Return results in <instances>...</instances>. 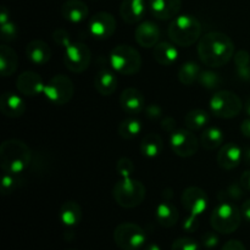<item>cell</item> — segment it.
Wrapping results in <instances>:
<instances>
[{
	"label": "cell",
	"mask_w": 250,
	"mask_h": 250,
	"mask_svg": "<svg viewBox=\"0 0 250 250\" xmlns=\"http://www.w3.org/2000/svg\"><path fill=\"white\" fill-rule=\"evenodd\" d=\"M198 56L208 67L219 68L234 56V43L227 34L209 32L199 39Z\"/></svg>",
	"instance_id": "1"
},
{
	"label": "cell",
	"mask_w": 250,
	"mask_h": 250,
	"mask_svg": "<svg viewBox=\"0 0 250 250\" xmlns=\"http://www.w3.org/2000/svg\"><path fill=\"white\" fill-rule=\"evenodd\" d=\"M32 161L29 146L20 139H7L0 146V166L5 173L19 176Z\"/></svg>",
	"instance_id": "2"
},
{
	"label": "cell",
	"mask_w": 250,
	"mask_h": 250,
	"mask_svg": "<svg viewBox=\"0 0 250 250\" xmlns=\"http://www.w3.org/2000/svg\"><path fill=\"white\" fill-rule=\"evenodd\" d=\"M202 23L192 15H178L171 21L167 36L175 45L187 48L202 38Z\"/></svg>",
	"instance_id": "3"
},
{
	"label": "cell",
	"mask_w": 250,
	"mask_h": 250,
	"mask_svg": "<svg viewBox=\"0 0 250 250\" xmlns=\"http://www.w3.org/2000/svg\"><path fill=\"white\" fill-rule=\"evenodd\" d=\"M181 203L183 209L188 212V217L183 222V229L192 233L199 226V216L207 210L209 199L202 188L192 186L183 190Z\"/></svg>",
	"instance_id": "4"
},
{
	"label": "cell",
	"mask_w": 250,
	"mask_h": 250,
	"mask_svg": "<svg viewBox=\"0 0 250 250\" xmlns=\"http://www.w3.org/2000/svg\"><path fill=\"white\" fill-rule=\"evenodd\" d=\"M146 186L138 180L128 177L121 178L112 189V197L117 205L124 209H133L139 207L146 199Z\"/></svg>",
	"instance_id": "5"
},
{
	"label": "cell",
	"mask_w": 250,
	"mask_h": 250,
	"mask_svg": "<svg viewBox=\"0 0 250 250\" xmlns=\"http://www.w3.org/2000/svg\"><path fill=\"white\" fill-rule=\"evenodd\" d=\"M109 63L115 72L132 76L142 68V56L133 46L120 44L110 51Z\"/></svg>",
	"instance_id": "6"
},
{
	"label": "cell",
	"mask_w": 250,
	"mask_h": 250,
	"mask_svg": "<svg viewBox=\"0 0 250 250\" xmlns=\"http://www.w3.org/2000/svg\"><path fill=\"white\" fill-rule=\"evenodd\" d=\"M241 209L232 203H220L212 210L210 216L211 227L221 234H231L239 229L242 224Z\"/></svg>",
	"instance_id": "7"
},
{
	"label": "cell",
	"mask_w": 250,
	"mask_h": 250,
	"mask_svg": "<svg viewBox=\"0 0 250 250\" xmlns=\"http://www.w3.org/2000/svg\"><path fill=\"white\" fill-rule=\"evenodd\" d=\"M209 107L211 114L219 119H233L241 114L243 103L236 93L231 90H220L211 97Z\"/></svg>",
	"instance_id": "8"
},
{
	"label": "cell",
	"mask_w": 250,
	"mask_h": 250,
	"mask_svg": "<svg viewBox=\"0 0 250 250\" xmlns=\"http://www.w3.org/2000/svg\"><path fill=\"white\" fill-rule=\"evenodd\" d=\"M114 242L121 250H139L146 244V233L139 225L124 222L115 229Z\"/></svg>",
	"instance_id": "9"
},
{
	"label": "cell",
	"mask_w": 250,
	"mask_h": 250,
	"mask_svg": "<svg viewBox=\"0 0 250 250\" xmlns=\"http://www.w3.org/2000/svg\"><path fill=\"white\" fill-rule=\"evenodd\" d=\"M44 95L54 105H65L75 94L72 80L65 75H55L49 80L44 88Z\"/></svg>",
	"instance_id": "10"
},
{
	"label": "cell",
	"mask_w": 250,
	"mask_h": 250,
	"mask_svg": "<svg viewBox=\"0 0 250 250\" xmlns=\"http://www.w3.org/2000/svg\"><path fill=\"white\" fill-rule=\"evenodd\" d=\"M92 51L84 43H71L65 48L63 53V63L71 72L82 73L89 67Z\"/></svg>",
	"instance_id": "11"
},
{
	"label": "cell",
	"mask_w": 250,
	"mask_h": 250,
	"mask_svg": "<svg viewBox=\"0 0 250 250\" xmlns=\"http://www.w3.org/2000/svg\"><path fill=\"white\" fill-rule=\"evenodd\" d=\"M170 146L180 158H190L198 153L199 141L190 129L178 128L170 133Z\"/></svg>",
	"instance_id": "12"
},
{
	"label": "cell",
	"mask_w": 250,
	"mask_h": 250,
	"mask_svg": "<svg viewBox=\"0 0 250 250\" xmlns=\"http://www.w3.org/2000/svg\"><path fill=\"white\" fill-rule=\"evenodd\" d=\"M88 31L95 39H107L116 31V20L110 12L100 11L90 17Z\"/></svg>",
	"instance_id": "13"
},
{
	"label": "cell",
	"mask_w": 250,
	"mask_h": 250,
	"mask_svg": "<svg viewBox=\"0 0 250 250\" xmlns=\"http://www.w3.org/2000/svg\"><path fill=\"white\" fill-rule=\"evenodd\" d=\"M16 88L21 94L33 98L44 93L45 83L41 75L34 71H24L17 77Z\"/></svg>",
	"instance_id": "14"
},
{
	"label": "cell",
	"mask_w": 250,
	"mask_h": 250,
	"mask_svg": "<svg viewBox=\"0 0 250 250\" xmlns=\"http://www.w3.org/2000/svg\"><path fill=\"white\" fill-rule=\"evenodd\" d=\"M182 0H149L148 9L154 17L161 21L173 20L178 16Z\"/></svg>",
	"instance_id": "15"
},
{
	"label": "cell",
	"mask_w": 250,
	"mask_h": 250,
	"mask_svg": "<svg viewBox=\"0 0 250 250\" xmlns=\"http://www.w3.org/2000/svg\"><path fill=\"white\" fill-rule=\"evenodd\" d=\"M120 106L127 115L134 116L146 109V98L137 88H126L120 95Z\"/></svg>",
	"instance_id": "16"
},
{
	"label": "cell",
	"mask_w": 250,
	"mask_h": 250,
	"mask_svg": "<svg viewBox=\"0 0 250 250\" xmlns=\"http://www.w3.org/2000/svg\"><path fill=\"white\" fill-rule=\"evenodd\" d=\"M243 161V150L236 143H227L220 148L217 154V165L224 170H233Z\"/></svg>",
	"instance_id": "17"
},
{
	"label": "cell",
	"mask_w": 250,
	"mask_h": 250,
	"mask_svg": "<svg viewBox=\"0 0 250 250\" xmlns=\"http://www.w3.org/2000/svg\"><path fill=\"white\" fill-rule=\"evenodd\" d=\"M136 42L142 48H154L160 39V28L153 21H144L134 32Z\"/></svg>",
	"instance_id": "18"
},
{
	"label": "cell",
	"mask_w": 250,
	"mask_h": 250,
	"mask_svg": "<svg viewBox=\"0 0 250 250\" xmlns=\"http://www.w3.org/2000/svg\"><path fill=\"white\" fill-rule=\"evenodd\" d=\"M0 111L10 119L21 117L26 111V104L23 99L16 93L5 92L0 97Z\"/></svg>",
	"instance_id": "19"
},
{
	"label": "cell",
	"mask_w": 250,
	"mask_h": 250,
	"mask_svg": "<svg viewBox=\"0 0 250 250\" xmlns=\"http://www.w3.org/2000/svg\"><path fill=\"white\" fill-rule=\"evenodd\" d=\"M146 0H124L120 6V15L126 23H137L146 16Z\"/></svg>",
	"instance_id": "20"
},
{
	"label": "cell",
	"mask_w": 250,
	"mask_h": 250,
	"mask_svg": "<svg viewBox=\"0 0 250 250\" xmlns=\"http://www.w3.org/2000/svg\"><path fill=\"white\" fill-rule=\"evenodd\" d=\"M60 14L66 21L71 23H81L88 19L89 9L82 0H66L61 5Z\"/></svg>",
	"instance_id": "21"
},
{
	"label": "cell",
	"mask_w": 250,
	"mask_h": 250,
	"mask_svg": "<svg viewBox=\"0 0 250 250\" xmlns=\"http://www.w3.org/2000/svg\"><path fill=\"white\" fill-rule=\"evenodd\" d=\"M119 80H117L115 71L112 72L109 68H102L98 71L94 78V87L97 92L103 97H109L117 89Z\"/></svg>",
	"instance_id": "22"
},
{
	"label": "cell",
	"mask_w": 250,
	"mask_h": 250,
	"mask_svg": "<svg viewBox=\"0 0 250 250\" xmlns=\"http://www.w3.org/2000/svg\"><path fill=\"white\" fill-rule=\"evenodd\" d=\"M26 55L34 65H45L51 58V49L42 39H34L27 44Z\"/></svg>",
	"instance_id": "23"
},
{
	"label": "cell",
	"mask_w": 250,
	"mask_h": 250,
	"mask_svg": "<svg viewBox=\"0 0 250 250\" xmlns=\"http://www.w3.org/2000/svg\"><path fill=\"white\" fill-rule=\"evenodd\" d=\"M155 217L160 226L165 227V229H171L178 222L180 214H178L177 208L170 200H163L156 207Z\"/></svg>",
	"instance_id": "24"
},
{
	"label": "cell",
	"mask_w": 250,
	"mask_h": 250,
	"mask_svg": "<svg viewBox=\"0 0 250 250\" xmlns=\"http://www.w3.org/2000/svg\"><path fill=\"white\" fill-rule=\"evenodd\" d=\"M59 219L61 224L66 227H75L82 220V208L77 202L68 200L60 207L59 210Z\"/></svg>",
	"instance_id": "25"
},
{
	"label": "cell",
	"mask_w": 250,
	"mask_h": 250,
	"mask_svg": "<svg viewBox=\"0 0 250 250\" xmlns=\"http://www.w3.org/2000/svg\"><path fill=\"white\" fill-rule=\"evenodd\" d=\"M153 55L161 66H172L178 59V50L173 43L161 42L154 46Z\"/></svg>",
	"instance_id": "26"
},
{
	"label": "cell",
	"mask_w": 250,
	"mask_h": 250,
	"mask_svg": "<svg viewBox=\"0 0 250 250\" xmlns=\"http://www.w3.org/2000/svg\"><path fill=\"white\" fill-rule=\"evenodd\" d=\"M19 66V56L11 46L2 44L0 46V72L2 77L14 75Z\"/></svg>",
	"instance_id": "27"
},
{
	"label": "cell",
	"mask_w": 250,
	"mask_h": 250,
	"mask_svg": "<svg viewBox=\"0 0 250 250\" xmlns=\"http://www.w3.org/2000/svg\"><path fill=\"white\" fill-rule=\"evenodd\" d=\"M139 149H141L142 155L146 156V158H158V156L163 153L164 141L159 134L149 133L142 139Z\"/></svg>",
	"instance_id": "28"
},
{
	"label": "cell",
	"mask_w": 250,
	"mask_h": 250,
	"mask_svg": "<svg viewBox=\"0 0 250 250\" xmlns=\"http://www.w3.org/2000/svg\"><path fill=\"white\" fill-rule=\"evenodd\" d=\"M225 141V134L221 128L215 126H209L203 131L200 137V144L207 150H215L221 148Z\"/></svg>",
	"instance_id": "29"
},
{
	"label": "cell",
	"mask_w": 250,
	"mask_h": 250,
	"mask_svg": "<svg viewBox=\"0 0 250 250\" xmlns=\"http://www.w3.org/2000/svg\"><path fill=\"white\" fill-rule=\"evenodd\" d=\"M200 72V66L198 65L194 61H186L182 65L180 66L177 72V78L183 85H193L195 83V81H198L199 78Z\"/></svg>",
	"instance_id": "30"
},
{
	"label": "cell",
	"mask_w": 250,
	"mask_h": 250,
	"mask_svg": "<svg viewBox=\"0 0 250 250\" xmlns=\"http://www.w3.org/2000/svg\"><path fill=\"white\" fill-rule=\"evenodd\" d=\"M210 121V115L203 109H194L187 112L185 116V125L186 128L190 131H198L202 129L203 127L207 126Z\"/></svg>",
	"instance_id": "31"
},
{
	"label": "cell",
	"mask_w": 250,
	"mask_h": 250,
	"mask_svg": "<svg viewBox=\"0 0 250 250\" xmlns=\"http://www.w3.org/2000/svg\"><path fill=\"white\" fill-rule=\"evenodd\" d=\"M142 132V122L136 117L131 116L125 119L117 127V133L122 139H133Z\"/></svg>",
	"instance_id": "32"
},
{
	"label": "cell",
	"mask_w": 250,
	"mask_h": 250,
	"mask_svg": "<svg viewBox=\"0 0 250 250\" xmlns=\"http://www.w3.org/2000/svg\"><path fill=\"white\" fill-rule=\"evenodd\" d=\"M198 82H199V84L202 85L203 88H205V89L215 90V89H219V88L221 87L224 81H222L221 76H220L217 72H215V71L205 70L200 72L199 78H198Z\"/></svg>",
	"instance_id": "33"
},
{
	"label": "cell",
	"mask_w": 250,
	"mask_h": 250,
	"mask_svg": "<svg viewBox=\"0 0 250 250\" xmlns=\"http://www.w3.org/2000/svg\"><path fill=\"white\" fill-rule=\"evenodd\" d=\"M243 187L241 185H229L219 193L220 203H231V200L241 199L243 195Z\"/></svg>",
	"instance_id": "34"
},
{
	"label": "cell",
	"mask_w": 250,
	"mask_h": 250,
	"mask_svg": "<svg viewBox=\"0 0 250 250\" xmlns=\"http://www.w3.org/2000/svg\"><path fill=\"white\" fill-rule=\"evenodd\" d=\"M171 250H202V247L199 242L190 237H180L173 241Z\"/></svg>",
	"instance_id": "35"
},
{
	"label": "cell",
	"mask_w": 250,
	"mask_h": 250,
	"mask_svg": "<svg viewBox=\"0 0 250 250\" xmlns=\"http://www.w3.org/2000/svg\"><path fill=\"white\" fill-rule=\"evenodd\" d=\"M0 34H1L0 38H1V41L4 43H10V42H14L17 38V36H19V28L10 20V21L1 24V27H0Z\"/></svg>",
	"instance_id": "36"
},
{
	"label": "cell",
	"mask_w": 250,
	"mask_h": 250,
	"mask_svg": "<svg viewBox=\"0 0 250 250\" xmlns=\"http://www.w3.org/2000/svg\"><path fill=\"white\" fill-rule=\"evenodd\" d=\"M116 172L121 178H128L134 172V164L131 159L121 158L116 163Z\"/></svg>",
	"instance_id": "37"
},
{
	"label": "cell",
	"mask_w": 250,
	"mask_h": 250,
	"mask_svg": "<svg viewBox=\"0 0 250 250\" xmlns=\"http://www.w3.org/2000/svg\"><path fill=\"white\" fill-rule=\"evenodd\" d=\"M17 187H19V181H17L16 176L4 172V175H2V178H1L2 195L11 194V193L14 192Z\"/></svg>",
	"instance_id": "38"
},
{
	"label": "cell",
	"mask_w": 250,
	"mask_h": 250,
	"mask_svg": "<svg viewBox=\"0 0 250 250\" xmlns=\"http://www.w3.org/2000/svg\"><path fill=\"white\" fill-rule=\"evenodd\" d=\"M53 39L59 46H61V48H63V49L67 48V46L72 43V42H71L70 33H68V32L63 28L55 29L53 33Z\"/></svg>",
	"instance_id": "39"
},
{
	"label": "cell",
	"mask_w": 250,
	"mask_h": 250,
	"mask_svg": "<svg viewBox=\"0 0 250 250\" xmlns=\"http://www.w3.org/2000/svg\"><path fill=\"white\" fill-rule=\"evenodd\" d=\"M219 236L215 232H207L202 236V246L207 249H214L219 246Z\"/></svg>",
	"instance_id": "40"
},
{
	"label": "cell",
	"mask_w": 250,
	"mask_h": 250,
	"mask_svg": "<svg viewBox=\"0 0 250 250\" xmlns=\"http://www.w3.org/2000/svg\"><path fill=\"white\" fill-rule=\"evenodd\" d=\"M236 68L246 67L250 65V54L247 50H239L233 56Z\"/></svg>",
	"instance_id": "41"
},
{
	"label": "cell",
	"mask_w": 250,
	"mask_h": 250,
	"mask_svg": "<svg viewBox=\"0 0 250 250\" xmlns=\"http://www.w3.org/2000/svg\"><path fill=\"white\" fill-rule=\"evenodd\" d=\"M146 115L148 119L150 120H158L160 119L161 115H163V109L160 107V105L158 104H150L146 107Z\"/></svg>",
	"instance_id": "42"
},
{
	"label": "cell",
	"mask_w": 250,
	"mask_h": 250,
	"mask_svg": "<svg viewBox=\"0 0 250 250\" xmlns=\"http://www.w3.org/2000/svg\"><path fill=\"white\" fill-rule=\"evenodd\" d=\"M176 121L173 117L171 116H166L165 119H163V121H161V128L164 129V131L168 132V133H172L173 131H176Z\"/></svg>",
	"instance_id": "43"
},
{
	"label": "cell",
	"mask_w": 250,
	"mask_h": 250,
	"mask_svg": "<svg viewBox=\"0 0 250 250\" xmlns=\"http://www.w3.org/2000/svg\"><path fill=\"white\" fill-rule=\"evenodd\" d=\"M221 250H247V249L241 241H237V239H231V241L226 242V243L222 246Z\"/></svg>",
	"instance_id": "44"
},
{
	"label": "cell",
	"mask_w": 250,
	"mask_h": 250,
	"mask_svg": "<svg viewBox=\"0 0 250 250\" xmlns=\"http://www.w3.org/2000/svg\"><path fill=\"white\" fill-rule=\"evenodd\" d=\"M239 185L243 187L244 190L250 192V170L242 173L241 178H239Z\"/></svg>",
	"instance_id": "45"
},
{
	"label": "cell",
	"mask_w": 250,
	"mask_h": 250,
	"mask_svg": "<svg viewBox=\"0 0 250 250\" xmlns=\"http://www.w3.org/2000/svg\"><path fill=\"white\" fill-rule=\"evenodd\" d=\"M236 70H237V75H238V77L241 78L242 81L249 82L250 81V65L246 66V67L236 68Z\"/></svg>",
	"instance_id": "46"
},
{
	"label": "cell",
	"mask_w": 250,
	"mask_h": 250,
	"mask_svg": "<svg viewBox=\"0 0 250 250\" xmlns=\"http://www.w3.org/2000/svg\"><path fill=\"white\" fill-rule=\"evenodd\" d=\"M241 212H242V216H243L247 221L250 222V199L246 200V202L242 204Z\"/></svg>",
	"instance_id": "47"
},
{
	"label": "cell",
	"mask_w": 250,
	"mask_h": 250,
	"mask_svg": "<svg viewBox=\"0 0 250 250\" xmlns=\"http://www.w3.org/2000/svg\"><path fill=\"white\" fill-rule=\"evenodd\" d=\"M241 132L244 137H247V138L250 139V117L242 122Z\"/></svg>",
	"instance_id": "48"
},
{
	"label": "cell",
	"mask_w": 250,
	"mask_h": 250,
	"mask_svg": "<svg viewBox=\"0 0 250 250\" xmlns=\"http://www.w3.org/2000/svg\"><path fill=\"white\" fill-rule=\"evenodd\" d=\"M10 21V11L5 6L1 7V12H0V24L5 23V22Z\"/></svg>",
	"instance_id": "49"
},
{
	"label": "cell",
	"mask_w": 250,
	"mask_h": 250,
	"mask_svg": "<svg viewBox=\"0 0 250 250\" xmlns=\"http://www.w3.org/2000/svg\"><path fill=\"white\" fill-rule=\"evenodd\" d=\"M243 161L246 165L250 166V146H246L243 150Z\"/></svg>",
	"instance_id": "50"
},
{
	"label": "cell",
	"mask_w": 250,
	"mask_h": 250,
	"mask_svg": "<svg viewBox=\"0 0 250 250\" xmlns=\"http://www.w3.org/2000/svg\"><path fill=\"white\" fill-rule=\"evenodd\" d=\"M143 250H161V248H160V246H159V244L149 243V244H146V246H144Z\"/></svg>",
	"instance_id": "51"
},
{
	"label": "cell",
	"mask_w": 250,
	"mask_h": 250,
	"mask_svg": "<svg viewBox=\"0 0 250 250\" xmlns=\"http://www.w3.org/2000/svg\"><path fill=\"white\" fill-rule=\"evenodd\" d=\"M243 107H244V111H246V114L250 117V97L247 98V100H246V103H244Z\"/></svg>",
	"instance_id": "52"
},
{
	"label": "cell",
	"mask_w": 250,
	"mask_h": 250,
	"mask_svg": "<svg viewBox=\"0 0 250 250\" xmlns=\"http://www.w3.org/2000/svg\"><path fill=\"white\" fill-rule=\"evenodd\" d=\"M70 250H76V249H70Z\"/></svg>",
	"instance_id": "53"
}]
</instances>
